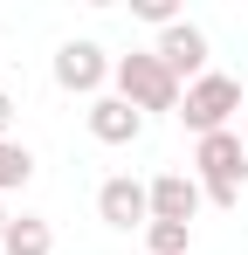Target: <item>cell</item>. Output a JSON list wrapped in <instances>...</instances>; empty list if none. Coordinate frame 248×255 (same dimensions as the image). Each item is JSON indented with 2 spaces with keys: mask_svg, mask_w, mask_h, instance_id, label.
<instances>
[{
  "mask_svg": "<svg viewBox=\"0 0 248 255\" xmlns=\"http://www.w3.org/2000/svg\"><path fill=\"white\" fill-rule=\"evenodd\" d=\"M0 255H55V228H48L41 214H14V228H7Z\"/></svg>",
  "mask_w": 248,
  "mask_h": 255,
  "instance_id": "cell-9",
  "label": "cell"
},
{
  "mask_svg": "<svg viewBox=\"0 0 248 255\" xmlns=\"http://www.w3.org/2000/svg\"><path fill=\"white\" fill-rule=\"evenodd\" d=\"M193 166H200V193L214 200V207H235V200H242V179H248V145L235 138V131H214V138H200Z\"/></svg>",
  "mask_w": 248,
  "mask_h": 255,
  "instance_id": "cell-1",
  "label": "cell"
},
{
  "mask_svg": "<svg viewBox=\"0 0 248 255\" xmlns=\"http://www.w3.org/2000/svg\"><path fill=\"white\" fill-rule=\"evenodd\" d=\"M111 76H118V62L97 42H62L55 48V83L69 90V97H90V104H97V90L111 83Z\"/></svg>",
  "mask_w": 248,
  "mask_h": 255,
  "instance_id": "cell-4",
  "label": "cell"
},
{
  "mask_svg": "<svg viewBox=\"0 0 248 255\" xmlns=\"http://www.w3.org/2000/svg\"><path fill=\"white\" fill-rule=\"evenodd\" d=\"M90 138L97 145H138L145 138V111L124 104V97H97L90 104Z\"/></svg>",
  "mask_w": 248,
  "mask_h": 255,
  "instance_id": "cell-7",
  "label": "cell"
},
{
  "mask_svg": "<svg viewBox=\"0 0 248 255\" xmlns=\"http://www.w3.org/2000/svg\"><path fill=\"white\" fill-rule=\"evenodd\" d=\"M145 249L152 255H186L193 249V228H186V221H152V228H145Z\"/></svg>",
  "mask_w": 248,
  "mask_h": 255,
  "instance_id": "cell-11",
  "label": "cell"
},
{
  "mask_svg": "<svg viewBox=\"0 0 248 255\" xmlns=\"http://www.w3.org/2000/svg\"><path fill=\"white\" fill-rule=\"evenodd\" d=\"M152 55H159V62L172 69V76H179V83H200V76H207V35L193 28V21H179V28H165Z\"/></svg>",
  "mask_w": 248,
  "mask_h": 255,
  "instance_id": "cell-6",
  "label": "cell"
},
{
  "mask_svg": "<svg viewBox=\"0 0 248 255\" xmlns=\"http://www.w3.org/2000/svg\"><path fill=\"white\" fill-rule=\"evenodd\" d=\"M7 228H14V214H7V207H0V242H7Z\"/></svg>",
  "mask_w": 248,
  "mask_h": 255,
  "instance_id": "cell-14",
  "label": "cell"
},
{
  "mask_svg": "<svg viewBox=\"0 0 248 255\" xmlns=\"http://www.w3.org/2000/svg\"><path fill=\"white\" fill-rule=\"evenodd\" d=\"M97 214H104L111 228H152V186L118 172V179L97 186Z\"/></svg>",
  "mask_w": 248,
  "mask_h": 255,
  "instance_id": "cell-5",
  "label": "cell"
},
{
  "mask_svg": "<svg viewBox=\"0 0 248 255\" xmlns=\"http://www.w3.org/2000/svg\"><path fill=\"white\" fill-rule=\"evenodd\" d=\"M200 179L193 172H159L152 179V221H186L193 228V214H200Z\"/></svg>",
  "mask_w": 248,
  "mask_h": 255,
  "instance_id": "cell-8",
  "label": "cell"
},
{
  "mask_svg": "<svg viewBox=\"0 0 248 255\" xmlns=\"http://www.w3.org/2000/svg\"><path fill=\"white\" fill-rule=\"evenodd\" d=\"M28 179H35V152H28V145H14V138H0V193L28 186Z\"/></svg>",
  "mask_w": 248,
  "mask_h": 255,
  "instance_id": "cell-10",
  "label": "cell"
},
{
  "mask_svg": "<svg viewBox=\"0 0 248 255\" xmlns=\"http://www.w3.org/2000/svg\"><path fill=\"white\" fill-rule=\"evenodd\" d=\"M118 97L124 104H138V111H179V97H186V83L165 69L159 55H118Z\"/></svg>",
  "mask_w": 248,
  "mask_h": 255,
  "instance_id": "cell-2",
  "label": "cell"
},
{
  "mask_svg": "<svg viewBox=\"0 0 248 255\" xmlns=\"http://www.w3.org/2000/svg\"><path fill=\"white\" fill-rule=\"evenodd\" d=\"M235 111H242V83L221 76V69H207L200 83H186V97H179V118H186V131H200V138L228 131Z\"/></svg>",
  "mask_w": 248,
  "mask_h": 255,
  "instance_id": "cell-3",
  "label": "cell"
},
{
  "mask_svg": "<svg viewBox=\"0 0 248 255\" xmlns=\"http://www.w3.org/2000/svg\"><path fill=\"white\" fill-rule=\"evenodd\" d=\"M138 21H152V28H179V14H172V0H138Z\"/></svg>",
  "mask_w": 248,
  "mask_h": 255,
  "instance_id": "cell-12",
  "label": "cell"
},
{
  "mask_svg": "<svg viewBox=\"0 0 248 255\" xmlns=\"http://www.w3.org/2000/svg\"><path fill=\"white\" fill-rule=\"evenodd\" d=\"M7 125H14V97L0 90V138H7Z\"/></svg>",
  "mask_w": 248,
  "mask_h": 255,
  "instance_id": "cell-13",
  "label": "cell"
}]
</instances>
